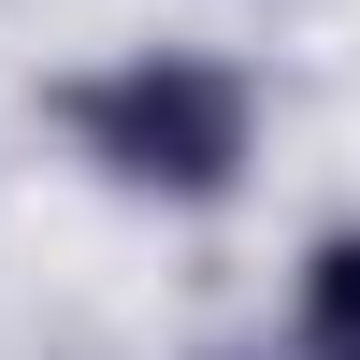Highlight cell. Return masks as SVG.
Masks as SVG:
<instances>
[{
	"label": "cell",
	"mask_w": 360,
	"mask_h": 360,
	"mask_svg": "<svg viewBox=\"0 0 360 360\" xmlns=\"http://www.w3.org/2000/svg\"><path fill=\"white\" fill-rule=\"evenodd\" d=\"M86 130H101L130 173L217 188V173H231V144H245V101H231L217 72H188V58H144V72H115L101 101H86Z\"/></svg>",
	"instance_id": "cell-1"
},
{
	"label": "cell",
	"mask_w": 360,
	"mask_h": 360,
	"mask_svg": "<svg viewBox=\"0 0 360 360\" xmlns=\"http://www.w3.org/2000/svg\"><path fill=\"white\" fill-rule=\"evenodd\" d=\"M303 332H317V360H360V245H332V259H317V303H303Z\"/></svg>",
	"instance_id": "cell-2"
}]
</instances>
